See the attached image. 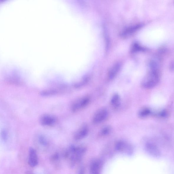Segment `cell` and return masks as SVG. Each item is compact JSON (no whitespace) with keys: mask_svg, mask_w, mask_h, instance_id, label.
<instances>
[{"mask_svg":"<svg viewBox=\"0 0 174 174\" xmlns=\"http://www.w3.org/2000/svg\"><path fill=\"white\" fill-rule=\"evenodd\" d=\"M40 143L44 146H46L48 144L47 140L43 136H40L39 139Z\"/></svg>","mask_w":174,"mask_h":174,"instance_id":"cell-18","label":"cell"},{"mask_svg":"<svg viewBox=\"0 0 174 174\" xmlns=\"http://www.w3.org/2000/svg\"><path fill=\"white\" fill-rule=\"evenodd\" d=\"M90 98L84 97L75 101L71 107V110L73 112H76L86 107L90 103Z\"/></svg>","mask_w":174,"mask_h":174,"instance_id":"cell-3","label":"cell"},{"mask_svg":"<svg viewBox=\"0 0 174 174\" xmlns=\"http://www.w3.org/2000/svg\"><path fill=\"white\" fill-rule=\"evenodd\" d=\"M88 128L86 124H83L78 129L73 136L75 140H80L84 139L88 135Z\"/></svg>","mask_w":174,"mask_h":174,"instance_id":"cell-8","label":"cell"},{"mask_svg":"<svg viewBox=\"0 0 174 174\" xmlns=\"http://www.w3.org/2000/svg\"><path fill=\"white\" fill-rule=\"evenodd\" d=\"M57 93V91L54 90H48L42 91L41 93L42 96H49L54 95Z\"/></svg>","mask_w":174,"mask_h":174,"instance_id":"cell-16","label":"cell"},{"mask_svg":"<svg viewBox=\"0 0 174 174\" xmlns=\"http://www.w3.org/2000/svg\"><path fill=\"white\" fill-rule=\"evenodd\" d=\"M84 174V170L83 169H81L79 171V174Z\"/></svg>","mask_w":174,"mask_h":174,"instance_id":"cell-21","label":"cell"},{"mask_svg":"<svg viewBox=\"0 0 174 174\" xmlns=\"http://www.w3.org/2000/svg\"><path fill=\"white\" fill-rule=\"evenodd\" d=\"M151 112L150 109L147 108H145L142 109L139 111V115L140 117H144L150 115Z\"/></svg>","mask_w":174,"mask_h":174,"instance_id":"cell-15","label":"cell"},{"mask_svg":"<svg viewBox=\"0 0 174 174\" xmlns=\"http://www.w3.org/2000/svg\"><path fill=\"white\" fill-rule=\"evenodd\" d=\"M142 25L143 24H138L129 26L122 31L120 33V35L122 37H126L130 36L139 29L142 27Z\"/></svg>","mask_w":174,"mask_h":174,"instance_id":"cell-10","label":"cell"},{"mask_svg":"<svg viewBox=\"0 0 174 174\" xmlns=\"http://www.w3.org/2000/svg\"><path fill=\"white\" fill-rule=\"evenodd\" d=\"M103 162L101 160H93L91 163L90 174H100Z\"/></svg>","mask_w":174,"mask_h":174,"instance_id":"cell-9","label":"cell"},{"mask_svg":"<svg viewBox=\"0 0 174 174\" xmlns=\"http://www.w3.org/2000/svg\"><path fill=\"white\" fill-rule=\"evenodd\" d=\"M1 137L4 141L6 142L7 140L8 139L7 134L5 130H3L1 131Z\"/></svg>","mask_w":174,"mask_h":174,"instance_id":"cell-19","label":"cell"},{"mask_svg":"<svg viewBox=\"0 0 174 174\" xmlns=\"http://www.w3.org/2000/svg\"><path fill=\"white\" fill-rule=\"evenodd\" d=\"M120 102L119 96L118 94H115L111 98V105L114 107H117L119 106L120 104Z\"/></svg>","mask_w":174,"mask_h":174,"instance_id":"cell-13","label":"cell"},{"mask_svg":"<svg viewBox=\"0 0 174 174\" xmlns=\"http://www.w3.org/2000/svg\"><path fill=\"white\" fill-rule=\"evenodd\" d=\"M145 49L139 44L135 43H134L131 47V52L132 53H136L140 51H144Z\"/></svg>","mask_w":174,"mask_h":174,"instance_id":"cell-14","label":"cell"},{"mask_svg":"<svg viewBox=\"0 0 174 174\" xmlns=\"http://www.w3.org/2000/svg\"><path fill=\"white\" fill-rule=\"evenodd\" d=\"M167 115V113L165 111H163L160 113V115L163 117H166Z\"/></svg>","mask_w":174,"mask_h":174,"instance_id":"cell-20","label":"cell"},{"mask_svg":"<svg viewBox=\"0 0 174 174\" xmlns=\"http://www.w3.org/2000/svg\"><path fill=\"white\" fill-rule=\"evenodd\" d=\"M121 64L119 63H116L111 67L108 73V78L109 80L113 79L117 75L121 68Z\"/></svg>","mask_w":174,"mask_h":174,"instance_id":"cell-12","label":"cell"},{"mask_svg":"<svg viewBox=\"0 0 174 174\" xmlns=\"http://www.w3.org/2000/svg\"><path fill=\"white\" fill-rule=\"evenodd\" d=\"M146 150L149 155L155 157H160V151L157 145L151 142H148L145 145Z\"/></svg>","mask_w":174,"mask_h":174,"instance_id":"cell-7","label":"cell"},{"mask_svg":"<svg viewBox=\"0 0 174 174\" xmlns=\"http://www.w3.org/2000/svg\"><path fill=\"white\" fill-rule=\"evenodd\" d=\"M116 150L122 153L131 155L133 152V149L130 145L122 141H120L116 143L115 145Z\"/></svg>","mask_w":174,"mask_h":174,"instance_id":"cell-5","label":"cell"},{"mask_svg":"<svg viewBox=\"0 0 174 174\" xmlns=\"http://www.w3.org/2000/svg\"><path fill=\"white\" fill-rule=\"evenodd\" d=\"M108 112L105 108H102L99 109L93 115L92 122L94 124L100 123L104 121L108 117Z\"/></svg>","mask_w":174,"mask_h":174,"instance_id":"cell-4","label":"cell"},{"mask_svg":"<svg viewBox=\"0 0 174 174\" xmlns=\"http://www.w3.org/2000/svg\"><path fill=\"white\" fill-rule=\"evenodd\" d=\"M86 150L85 147L83 146L72 145L69 148L66 155L70 156L73 162H77L81 159L82 155L85 153Z\"/></svg>","mask_w":174,"mask_h":174,"instance_id":"cell-2","label":"cell"},{"mask_svg":"<svg viewBox=\"0 0 174 174\" xmlns=\"http://www.w3.org/2000/svg\"><path fill=\"white\" fill-rule=\"evenodd\" d=\"M57 119L55 116L50 114H44L40 117V123L44 126H51L56 123Z\"/></svg>","mask_w":174,"mask_h":174,"instance_id":"cell-6","label":"cell"},{"mask_svg":"<svg viewBox=\"0 0 174 174\" xmlns=\"http://www.w3.org/2000/svg\"><path fill=\"white\" fill-rule=\"evenodd\" d=\"M157 69H150L142 79L141 85L144 88H150L157 85L159 81V71Z\"/></svg>","mask_w":174,"mask_h":174,"instance_id":"cell-1","label":"cell"},{"mask_svg":"<svg viewBox=\"0 0 174 174\" xmlns=\"http://www.w3.org/2000/svg\"><path fill=\"white\" fill-rule=\"evenodd\" d=\"M111 128L110 127L107 126L104 127L100 131L99 134L102 136H106L108 135L110 132Z\"/></svg>","mask_w":174,"mask_h":174,"instance_id":"cell-17","label":"cell"},{"mask_svg":"<svg viewBox=\"0 0 174 174\" xmlns=\"http://www.w3.org/2000/svg\"><path fill=\"white\" fill-rule=\"evenodd\" d=\"M38 163V160L36 151L31 148L29 150L28 164L32 167L36 166Z\"/></svg>","mask_w":174,"mask_h":174,"instance_id":"cell-11","label":"cell"},{"mask_svg":"<svg viewBox=\"0 0 174 174\" xmlns=\"http://www.w3.org/2000/svg\"><path fill=\"white\" fill-rule=\"evenodd\" d=\"M26 174H32L30 172H27V173H26Z\"/></svg>","mask_w":174,"mask_h":174,"instance_id":"cell-22","label":"cell"}]
</instances>
